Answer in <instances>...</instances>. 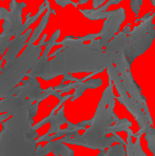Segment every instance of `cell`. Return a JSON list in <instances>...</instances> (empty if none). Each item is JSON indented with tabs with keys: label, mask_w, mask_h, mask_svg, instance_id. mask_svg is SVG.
Returning a JSON list of instances; mask_svg holds the SVG:
<instances>
[{
	"label": "cell",
	"mask_w": 155,
	"mask_h": 156,
	"mask_svg": "<svg viewBox=\"0 0 155 156\" xmlns=\"http://www.w3.org/2000/svg\"><path fill=\"white\" fill-rule=\"evenodd\" d=\"M57 44L63 47L51 55L54 58L44 63L36 61L26 76L51 80L59 75L71 73L91 72L96 75L104 72L110 65H113V60L104 52L99 39L85 44L73 36H67Z\"/></svg>",
	"instance_id": "6da1fadb"
},
{
	"label": "cell",
	"mask_w": 155,
	"mask_h": 156,
	"mask_svg": "<svg viewBox=\"0 0 155 156\" xmlns=\"http://www.w3.org/2000/svg\"><path fill=\"white\" fill-rule=\"evenodd\" d=\"M113 82L109 79V84L104 91L100 101L96 108L94 117L91 119V125L86 129L83 135L67 134L59 140L63 144L83 146L93 150H106L114 143L126 146V141L116 134V132H126L132 134V122L127 118H118L114 113L115 95L113 92Z\"/></svg>",
	"instance_id": "7a4b0ae2"
},
{
	"label": "cell",
	"mask_w": 155,
	"mask_h": 156,
	"mask_svg": "<svg viewBox=\"0 0 155 156\" xmlns=\"http://www.w3.org/2000/svg\"><path fill=\"white\" fill-rule=\"evenodd\" d=\"M1 123L0 156H36L38 134L33 129L34 118L29 117V110L14 114L13 118Z\"/></svg>",
	"instance_id": "3957f363"
},
{
	"label": "cell",
	"mask_w": 155,
	"mask_h": 156,
	"mask_svg": "<svg viewBox=\"0 0 155 156\" xmlns=\"http://www.w3.org/2000/svg\"><path fill=\"white\" fill-rule=\"evenodd\" d=\"M41 45H26L22 55L8 61L0 72V98L8 97L9 93L28 75L41 53Z\"/></svg>",
	"instance_id": "277c9868"
},
{
	"label": "cell",
	"mask_w": 155,
	"mask_h": 156,
	"mask_svg": "<svg viewBox=\"0 0 155 156\" xmlns=\"http://www.w3.org/2000/svg\"><path fill=\"white\" fill-rule=\"evenodd\" d=\"M154 17L153 14H151L147 20L141 21L130 32L124 51L125 56L130 65L151 47L155 39V29L152 22Z\"/></svg>",
	"instance_id": "5b68a950"
},
{
	"label": "cell",
	"mask_w": 155,
	"mask_h": 156,
	"mask_svg": "<svg viewBox=\"0 0 155 156\" xmlns=\"http://www.w3.org/2000/svg\"><path fill=\"white\" fill-rule=\"evenodd\" d=\"M125 18H126V13L122 8L117 9L116 11H111L110 15L107 17V20L104 21L102 30L98 33L102 48H106L109 41L115 36Z\"/></svg>",
	"instance_id": "8992f818"
},
{
	"label": "cell",
	"mask_w": 155,
	"mask_h": 156,
	"mask_svg": "<svg viewBox=\"0 0 155 156\" xmlns=\"http://www.w3.org/2000/svg\"><path fill=\"white\" fill-rule=\"evenodd\" d=\"M43 90L40 88V84L36 77H29L23 80L21 86H17L9 93V96H17L19 98H26L32 102L38 101ZM8 96V97H9Z\"/></svg>",
	"instance_id": "52a82bcc"
},
{
	"label": "cell",
	"mask_w": 155,
	"mask_h": 156,
	"mask_svg": "<svg viewBox=\"0 0 155 156\" xmlns=\"http://www.w3.org/2000/svg\"><path fill=\"white\" fill-rule=\"evenodd\" d=\"M50 152H53L54 156H74V151L68 148L59 139L57 140L48 141L45 146H39L36 148V156H45Z\"/></svg>",
	"instance_id": "ba28073f"
},
{
	"label": "cell",
	"mask_w": 155,
	"mask_h": 156,
	"mask_svg": "<svg viewBox=\"0 0 155 156\" xmlns=\"http://www.w3.org/2000/svg\"><path fill=\"white\" fill-rule=\"evenodd\" d=\"M68 119L65 116V107H61V109L58 111L57 114H51L45 118H43L42 120H40L39 122H37L36 125H33V129L37 131L39 128H41L42 126H44L45 123L50 122L51 123V127H50L49 131L45 133V135H52L54 133H56L57 131L60 129V126L63 123L68 122Z\"/></svg>",
	"instance_id": "9c48e42d"
},
{
	"label": "cell",
	"mask_w": 155,
	"mask_h": 156,
	"mask_svg": "<svg viewBox=\"0 0 155 156\" xmlns=\"http://www.w3.org/2000/svg\"><path fill=\"white\" fill-rule=\"evenodd\" d=\"M31 33H32V30L28 29L24 34H21L20 36H17V37H15L12 41H10L9 47H8L9 50H8V52H6V54L2 57V59L6 61H11V60H13V59H15L16 56L18 55V53L20 52V50L24 47L26 39L30 37Z\"/></svg>",
	"instance_id": "30bf717a"
},
{
	"label": "cell",
	"mask_w": 155,
	"mask_h": 156,
	"mask_svg": "<svg viewBox=\"0 0 155 156\" xmlns=\"http://www.w3.org/2000/svg\"><path fill=\"white\" fill-rule=\"evenodd\" d=\"M141 136L136 135L135 133L128 134L127 143H126V154L127 156H147L145 151L141 148L140 144Z\"/></svg>",
	"instance_id": "8fae6325"
},
{
	"label": "cell",
	"mask_w": 155,
	"mask_h": 156,
	"mask_svg": "<svg viewBox=\"0 0 155 156\" xmlns=\"http://www.w3.org/2000/svg\"><path fill=\"white\" fill-rule=\"evenodd\" d=\"M102 84L101 79H90L88 81H83L79 82L77 84V87L75 88L74 94H72V98H71V101H75L77 98L81 97V95L83 94V92L88 89H96Z\"/></svg>",
	"instance_id": "7c38bea8"
},
{
	"label": "cell",
	"mask_w": 155,
	"mask_h": 156,
	"mask_svg": "<svg viewBox=\"0 0 155 156\" xmlns=\"http://www.w3.org/2000/svg\"><path fill=\"white\" fill-rule=\"evenodd\" d=\"M47 8H48V13L45 14L44 17L42 18V20H41V22H40L39 26H38V27L35 29V31H34L33 35H32V37L30 38V40H29V42H28V44H26V45L34 44V42H35V41L37 40L38 37H39V35H40V34H41V32L43 31V29H44L45 26H47L48 21H49L50 14H51V12H52V10H51V9H50V6H49V2H48V1H47Z\"/></svg>",
	"instance_id": "4fadbf2b"
},
{
	"label": "cell",
	"mask_w": 155,
	"mask_h": 156,
	"mask_svg": "<svg viewBox=\"0 0 155 156\" xmlns=\"http://www.w3.org/2000/svg\"><path fill=\"white\" fill-rule=\"evenodd\" d=\"M80 12L86 16V18H89L90 20H99V19H104L110 15V12L107 11H100L98 9L94 10H80Z\"/></svg>",
	"instance_id": "5bb4252c"
},
{
	"label": "cell",
	"mask_w": 155,
	"mask_h": 156,
	"mask_svg": "<svg viewBox=\"0 0 155 156\" xmlns=\"http://www.w3.org/2000/svg\"><path fill=\"white\" fill-rule=\"evenodd\" d=\"M145 139L147 141L148 148L152 152L153 156H155V129L152 127H148L145 132Z\"/></svg>",
	"instance_id": "9a60e30c"
},
{
	"label": "cell",
	"mask_w": 155,
	"mask_h": 156,
	"mask_svg": "<svg viewBox=\"0 0 155 156\" xmlns=\"http://www.w3.org/2000/svg\"><path fill=\"white\" fill-rule=\"evenodd\" d=\"M124 144H118L115 146H111L106 151V155L104 156H127L126 154V149L124 148Z\"/></svg>",
	"instance_id": "2e32d148"
},
{
	"label": "cell",
	"mask_w": 155,
	"mask_h": 156,
	"mask_svg": "<svg viewBox=\"0 0 155 156\" xmlns=\"http://www.w3.org/2000/svg\"><path fill=\"white\" fill-rule=\"evenodd\" d=\"M141 3H143V0H131V9L136 15H138V13H139Z\"/></svg>",
	"instance_id": "e0dca14e"
},
{
	"label": "cell",
	"mask_w": 155,
	"mask_h": 156,
	"mask_svg": "<svg viewBox=\"0 0 155 156\" xmlns=\"http://www.w3.org/2000/svg\"><path fill=\"white\" fill-rule=\"evenodd\" d=\"M38 105H39V102H35V104H32L31 108L29 110V117L30 118H34L37 114L38 111Z\"/></svg>",
	"instance_id": "ac0fdd59"
},
{
	"label": "cell",
	"mask_w": 155,
	"mask_h": 156,
	"mask_svg": "<svg viewBox=\"0 0 155 156\" xmlns=\"http://www.w3.org/2000/svg\"><path fill=\"white\" fill-rule=\"evenodd\" d=\"M122 0H108V2H107L104 5L100 6V8H98V10L100 11H107V9H109L111 5H113V4H118L119 2H122Z\"/></svg>",
	"instance_id": "d6986e66"
},
{
	"label": "cell",
	"mask_w": 155,
	"mask_h": 156,
	"mask_svg": "<svg viewBox=\"0 0 155 156\" xmlns=\"http://www.w3.org/2000/svg\"><path fill=\"white\" fill-rule=\"evenodd\" d=\"M104 1H106V0H93V8H94V10L98 9V6L101 5Z\"/></svg>",
	"instance_id": "ffe728a7"
},
{
	"label": "cell",
	"mask_w": 155,
	"mask_h": 156,
	"mask_svg": "<svg viewBox=\"0 0 155 156\" xmlns=\"http://www.w3.org/2000/svg\"><path fill=\"white\" fill-rule=\"evenodd\" d=\"M55 1L59 4V5L62 6V8H65L68 3H72V1H70V0H55Z\"/></svg>",
	"instance_id": "44dd1931"
},
{
	"label": "cell",
	"mask_w": 155,
	"mask_h": 156,
	"mask_svg": "<svg viewBox=\"0 0 155 156\" xmlns=\"http://www.w3.org/2000/svg\"><path fill=\"white\" fill-rule=\"evenodd\" d=\"M10 116H11L10 113H2V114H0V123L3 122L4 120H6V119H8Z\"/></svg>",
	"instance_id": "7402d4cb"
},
{
	"label": "cell",
	"mask_w": 155,
	"mask_h": 156,
	"mask_svg": "<svg viewBox=\"0 0 155 156\" xmlns=\"http://www.w3.org/2000/svg\"><path fill=\"white\" fill-rule=\"evenodd\" d=\"M104 155H106V150H101L98 153V155H97V156H104Z\"/></svg>",
	"instance_id": "603a6c76"
},
{
	"label": "cell",
	"mask_w": 155,
	"mask_h": 156,
	"mask_svg": "<svg viewBox=\"0 0 155 156\" xmlns=\"http://www.w3.org/2000/svg\"><path fill=\"white\" fill-rule=\"evenodd\" d=\"M86 2H88V0H79L77 4H83V3H86Z\"/></svg>",
	"instance_id": "cb8c5ba5"
},
{
	"label": "cell",
	"mask_w": 155,
	"mask_h": 156,
	"mask_svg": "<svg viewBox=\"0 0 155 156\" xmlns=\"http://www.w3.org/2000/svg\"><path fill=\"white\" fill-rule=\"evenodd\" d=\"M151 2H152V4H153V6L155 9V0H151ZM154 16H155V14H154Z\"/></svg>",
	"instance_id": "d4e9b609"
},
{
	"label": "cell",
	"mask_w": 155,
	"mask_h": 156,
	"mask_svg": "<svg viewBox=\"0 0 155 156\" xmlns=\"http://www.w3.org/2000/svg\"><path fill=\"white\" fill-rule=\"evenodd\" d=\"M0 72H1V66H0Z\"/></svg>",
	"instance_id": "484cf974"
}]
</instances>
